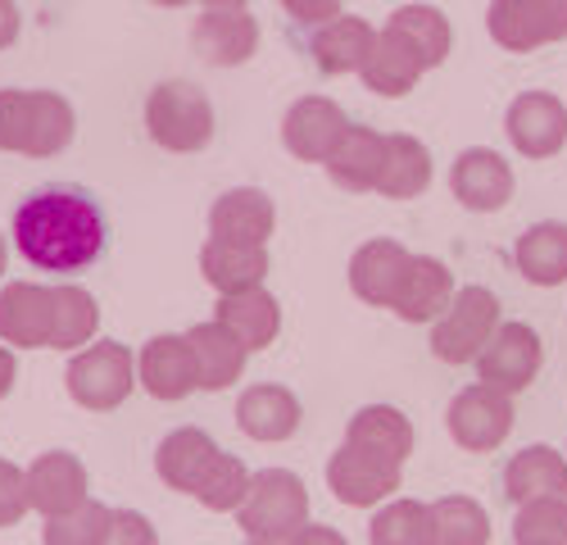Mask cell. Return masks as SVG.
Returning a JSON list of instances; mask_svg holds the SVG:
<instances>
[{
  "label": "cell",
  "mask_w": 567,
  "mask_h": 545,
  "mask_svg": "<svg viewBox=\"0 0 567 545\" xmlns=\"http://www.w3.org/2000/svg\"><path fill=\"white\" fill-rule=\"evenodd\" d=\"M14 246L41 272H82L105 250V218L82 192L45 187L14 209Z\"/></svg>",
  "instance_id": "obj_1"
},
{
  "label": "cell",
  "mask_w": 567,
  "mask_h": 545,
  "mask_svg": "<svg viewBox=\"0 0 567 545\" xmlns=\"http://www.w3.org/2000/svg\"><path fill=\"white\" fill-rule=\"evenodd\" d=\"M73 105L60 91H0V151L51 160L73 142Z\"/></svg>",
  "instance_id": "obj_2"
},
{
  "label": "cell",
  "mask_w": 567,
  "mask_h": 545,
  "mask_svg": "<svg viewBox=\"0 0 567 545\" xmlns=\"http://www.w3.org/2000/svg\"><path fill=\"white\" fill-rule=\"evenodd\" d=\"M146 132L173 155H196L214 142V105L196 82H159L146 101Z\"/></svg>",
  "instance_id": "obj_3"
},
{
  "label": "cell",
  "mask_w": 567,
  "mask_h": 545,
  "mask_svg": "<svg viewBox=\"0 0 567 545\" xmlns=\"http://www.w3.org/2000/svg\"><path fill=\"white\" fill-rule=\"evenodd\" d=\"M236 518H241V532L250 541L287 545L309 523V491L291 469H264L250 477V495L236 510Z\"/></svg>",
  "instance_id": "obj_4"
},
{
  "label": "cell",
  "mask_w": 567,
  "mask_h": 545,
  "mask_svg": "<svg viewBox=\"0 0 567 545\" xmlns=\"http://www.w3.org/2000/svg\"><path fill=\"white\" fill-rule=\"evenodd\" d=\"M64 387L69 395L91 409V414H110L118 409L136 382V363H132V350L123 341H96V346H82L73 359H69V373H64Z\"/></svg>",
  "instance_id": "obj_5"
},
{
  "label": "cell",
  "mask_w": 567,
  "mask_h": 545,
  "mask_svg": "<svg viewBox=\"0 0 567 545\" xmlns=\"http://www.w3.org/2000/svg\"><path fill=\"white\" fill-rule=\"evenodd\" d=\"M499 328V300L491 287H458L450 309L432 323V354L441 363H477Z\"/></svg>",
  "instance_id": "obj_6"
},
{
  "label": "cell",
  "mask_w": 567,
  "mask_h": 545,
  "mask_svg": "<svg viewBox=\"0 0 567 545\" xmlns=\"http://www.w3.org/2000/svg\"><path fill=\"white\" fill-rule=\"evenodd\" d=\"M445 428H450V441L467 454H491L508 441L513 432V395L486 387V382H472L463 387L450 409H445Z\"/></svg>",
  "instance_id": "obj_7"
},
{
  "label": "cell",
  "mask_w": 567,
  "mask_h": 545,
  "mask_svg": "<svg viewBox=\"0 0 567 545\" xmlns=\"http://www.w3.org/2000/svg\"><path fill=\"white\" fill-rule=\"evenodd\" d=\"M540 363H545V346L532 323H499L486 350L477 354V382L504 395H523L540 378Z\"/></svg>",
  "instance_id": "obj_8"
},
{
  "label": "cell",
  "mask_w": 567,
  "mask_h": 545,
  "mask_svg": "<svg viewBox=\"0 0 567 545\" xmlns=\"http://www.w3.org/2000/svg\"><path fill=\"white\" fill-rule=\"evenodd\" d=\"M486 32L517 55L567 41V0H491Z\"/></svg>",
  "instance_id": "obj_9"
},
{
  "label": "cell",
  "mask_w": 567,
  "mask_h": 545,
  "mask_svg": "<svg viewBox=\"0 0 567 545\" xmlns=\"http://www.w3.org/2000/svg\"><path fill=\"white\" fill-rule=\"evenodd\" d=\"M400 469L404 464H391L382 454H368L341 441V450L327 460V486L350 510H377L400 491Z\"/></svg>",
  "instance_id": "obj_10"
},
{
  "label": "cell",
  "mask_w": 567,
  "mask_h": 545,
  "mask_svg": "<svg viewBox=\"0 0 567 545\" xmlns=\"http://www.w3.org/2000/svg\"><path fill=\"white\" fill-rule=\"evenodd\" d=\"M504 132L517 155L554 160L567 146V105L554 91H523L504 114Z\"/></svg>",
  "instance_id": "obj_11"
},
{
  "label": "cell",
  "mask_w": 567,
  "mask_h": 545,
  "mask_svg": "<svg viewBox=\"0 0 567 545\" xmlns=\"http://www.w3.org/2000/svg\"><path fill=\"white\" fill-rule=\"evenodd\" d=\"M136 382L146 387L155 400H186L200 391V369H196V350L186 332H159L141 346L136 354Z\"/></svg>",
  "instance_id": "obj_12"
},
{
  "label": "cell",
  "mask_w": 567,
  "mask_h": 545,
  "mask_svg": "<svg viewBox=\"0 0 567 545\" xmlns=\"http://www.w3.org/2000/svg\"><path fill=\"white\" fill-rule=\"evenodd\" d=\"M513 168H508V160L499 155V151H491V146H467V151H458L454 155V164H450V192H454V200L463 205V209H472V214H495V209H504L508 200H513Z\"/></svg>",
  "instance_id": "obj_13"
},
{
  "label": "cell",
  "mask_w": 567,
  "mask_h": 545,
  "mask_svg": "<svg viewBox=\"0 0 567 545\" xmlns=\"http://www.w3.org/2000/svg\"><path fill=\"white\" fill-rule=\"evenodd\" d=\"M346 127L350 119L332 96H300L287 110V119H281V142L305 164H327V155L337 151Z\"/></svg>",
  "instance_id": "obj_14"
},
{
  "label": "cell",
  "mask_w": 567,
  "mask_h": 545,
  "mask_svg": "<svg viewBox=\"0 0 567 545\" xmlns=\"http://www.w3.org/2000/svg\"><path fill=\"white\" fill-rule=\"evenodd\" d=\"M28 500L41 518H60V514L78 510L82 500H91L86 464L69 450H45L41 460L28 464Z\"/></svg>",
  "instance_id": "obj_15"
},
{
  "label": "cell",
  "mask_w": 567,
  "mask_h": 545,
  "mask_svg": "<svg viewBox=\"0 0 567 545\" xmlns=\"http://www.w3.org/2000/svg\"><path fill=\"white\" fill-rule=\"evenodd\" d=\"M196 55L214 69H236L255 60L259 51V23L250 10H205L192 28Z\"/></svg>",
  "instance_id": "obj_16"
},
{
  "label": "cell",
  "mask_w": 567,
  "mask_h": 545,
  "mask_svg": "<svg viewBox=\"0 0 567 545\" xmlns=\"http://www.w3.org/2000/svg\"><path fill=\"white\" fill-rule=\"evenodd\" d=\"M454 300V278L436 255H409V268L391 296V313L404 323H436Z\"/></svg>",
  "instance_id": "obj_17"
},
{
  "label": "cell",
  "mask_w": 567,
  "mask_h": 545,
  "mask_svg": "<svg viewBox=\"0 0 567 545\" xmlns=\"http://www.w3.org/2000/svg\"><path fill=\"white\" fill-rule=\"evenodd\" d=\"M51 309H55L51 287L10 282L0 291V341L19 350H51Z\"/></svg>",
  "instance_id": "obj_18"
},
{
  "label": "cell",
  "mask_w": 567,
  "mask_h": 545,
  "mask_svg": "<svg viewBox=\"0 0 567 545\" xmlns=\"http://www.w3.org/2000/svg\"><path fill=\"white\" fill-rule=\"evenodd\" d=\"M300 400L291 387H277V382H255L241 391L236 400V428H241L250 441H291L300 428Z\"/></svg>",
  "instance_id": "obj_19"
},
{
  "label": "cell",
  "mask_w": 567,
  "mask_h": 545,
  "mask_svg": "<svg viewBox=\"0 0 567 545\" xmlns=\"http://www.w3.org/2000/svg\"><path fill=\"white\" fill-rule=\"evenodd\" d=\"M382 164H386V136L377 127H363V123H350L346 136L337 142V151L327 155V177L337 182L341 192L350 196H363V192H377V177H382Z\"/></svg>",
  "instance_id": "obj_20"
},
{
  "label": "cell",
  "mask_w": 567,
  "mask_h": 545,
  "mask_svg": "<svg viewBox=\"0 0 567 545\" xmlns=\"http://www.w3.org/2000/svg\"><path fill=\"white\" fill-rule=\"evenodd\" d=\"M372 41H377V28L359 14H337L332 23H322L309 32V55L318 64V73L327 78H346V73H359L363 60L372 55Z\"/></svg>",
  "instance_id": "obj_21"
},
{
  "label": "cell",
  "mask_w": 567,
  "mask_h": 545,
  "mask_svg": "<svg viewBox=\"0 0 567 545\" xmlns=\"http://www.w3.org/2000/svg\"><path fill=\"white\" fill-rule=\"evenodd\" d=\"M272 227H277V209H272L268 192H259V187H231L209 209V237L268 246Z\"/></svg>",
  "instance_id": "obj_22"
},
{
  "label": "cell",
  "mask_w": 567,
  "mask_h": 545,
  "mask_svg": "<svg viewBox=\"0 0 567 545\" xmlns=\"http://www.w3.org/2000/svg\"><path fill=\"white\" fill-rule=\"evenodd\" d=\"M409 268V250L391 237H372L363 241L354 255H350V291L363 300V305H377V309H391V296Z\"/></svg>",
  "instance_id": "obj_23"
},
{
  "label": "cell",
  "mask_w": 567,
  "mask_h": 545,
  "mask_svg": "<svg viewBox=\"0 0 567 545\" xmlns=\"http://www.w3.org/2000/svg\"><path fill=\"white\" fill-rule=\"evenodd\" d=\"M214 318L231 332V337H241L246 350H264L277 341L281 332V305L272 291L264 287H246V291H227L218 296L214 305Z\"/></svg>",
  "instance_id": "obj_24"
},
{
  "label": "cell",
  "mask_w": 567,
  "mask_h": 545,
  "mask_svg": "<svg viewBox=\"0 0 567 545\" xmlns=\"http://www.w3.org/2000/svg\"><path fill=\"white\" fill-rule=\"evenodd\" d=\"M200 272H205V282L218 296L246 291V287H264V278H268V246L205 237V246H200Z\"/></svg>",
  "instance_id": "obj_25"
},
{
  "label": "cell",
  "mask_w": 567,
  "mask_h": 545,
  "mask_svg": "<svg viewBox=\"0 0 567 545\" xmlns=\"http://www.w3.org/2000/svg\"><path fill=\"white\" fill-rule=\"evenodd\" d=\"M422 73H427V69H422L417 51H413V45H409L395 28H382V32H377L372 55H368V60H363V69H359L363 86H368V91H377V96H386V101L409 96Z\"/></svg>",
  "instance_id": "obj_26"
},
{
  "label": "cell",
  "mask_w": 567,
  "mask_h": 545,
  "mask_svg": "<svg viewBox=\"0 0 567 545\" xmlns=\"http://www.w3.org/2000/svg\"><path fill=\"white\" fill-rule=\"evenodd\" d=\"M214 460H218V445H214L209 432H200V428H177V432H168V436L159 441V450H155V473H159V482H164L168 491L196 495V486H200V477H205V469H209Z\"/></svg>",
  "instance_id": "obj_27"
},
{
  "label": "cell",
  "mask_w": 567,
  "mask_h": 545,
  "mask_svg": "<svg viewBox=\"0 0 567 545\" xmlns=\"http://www.w3.org/2000/svg\"><path fill=\"white\" fill-rule=\"evenodd\" d=\"M513 264L532 287H563L567 282V223L558 218L532 223L513 246Z\"/></svg>",
  "instance_id": "obj_28"
},
{
  "label": "cell",
  "mask_w": 567,
  "mask_h": 545,
  "mask_svg": "<svg viewBox=\"0 0 567 545\" xmlns=\"http://www.w3.org/2000/svg\"><path fill=\"white\" fill-rule=\"evenodd\" d=\"M504 495L513 500V505H527V500H545V495L567 500V460L554 445L517 450L508 460V469H504Z\"/></svg>",
  "instance_id": "obj_29"
},
{
  "label": "cell",
  "mask_w": 567,
  "mask_h": 545,
  "mask_svg": "<svg viewBox=\"0 0 567 545\" xmlns=\"http://www.w3.org/2000/svg\"><path fill=\"white\" fill-rule=\"evenodd\" d=\"M192 350H196V369H200V391H227L231 382H241L250 350L241 346V337H231L218 318L214 323H196L192 332Z\"/></svg>",
  "instance_id": "obj_30"
},
{
  "label": "cell",
  "mask_w": 567,
  "mask_h": 545,
  "mask_svg": "<svg viewBox=\"0 0 567 545\" xmlns=\"http://www.w3.org/2000/svg\"><path fill=\"white\" fill-rule=\"evenodd\" d=\"M346 445H359L368 454H382L391 464H404L413 454V423L395 404H363L346 428Z\"/></svg>",
  "instance_id": "obj_31"
},
{
  "label": "cell",
  "mask_w": 567,
  "mask_h": 545,
  "mask_svg": "<svg viewBox=\"0 0 567 545\" xmlns=\"http://www.w3.org/2000/svg\"><path fill=\"white\" fill-rule=\"evenodd\" d=\"M432 187V151L409 132L386 136V164L377 177V196L386 200H413Z\"/></svg>",
  "instance_id": "obj_32"
},
{
  "label": "cell",
  "mask_w": 567,
  "mask_h": 545,
  "mask_svg": "<svg viewBox=\"0 0 567 545\" xmlns=\"http://www.w3.org/2000/svg\"><path fill=\"white\" fill-rule=\"evenodd\" d=\"M55 296V309H51V350H78V346H91L101 328V305L86 287H51Z\"/></svg>",
  "instance_id": "obj_33"
},
{
  "label": "cell",
  "mask_w": 567,
  "mask_h": 545,
  "mask_svg": "<svg viewBox=\"0 0 567 545\" xmlns=\"http://www.w3.org/2000/svg\"><path fill=\"white\" fill-rule=\"evenodd\" d=\"M432 545H491V514L472 495L432 500Z\"/></svg>",
  "instance_id": "obj_34"
},
{
  "label": "cell",
  "mask_w": 567,
  "mask_h": 545,
  "mask_svg": "<svg viewBox=\"0 0 567 545\" xmlns=\"http://www.w3.org/2000/svg\"><path fill=\"white\" fill-rule=\"evenodd\" d=\"M386 28H395V32L413 45L417 60H422V69H441V64H445L454 37H450V19H445L436 6H400Z\"/></svg>",
  "instance_id": "obj_35"
},
{
  "label": "cell",
  "mask_w": 567,
  "mask_h": 545,
  "mask_svg": "<svg viewBox=\"0 0 567 545\" xmlns=\"http://www.w3.org/2000/svg\"><path fill=\"white\" fill-rule=\"evenodd\" d=\"M372 545H432V505L422 500H386L368 523Z\"/></svg>",
  "instance_id": "obj_36"
},
{
  "label": "cell",
  "mask_w": 567,
  "mask_h": 545,
  "mask_svg": "<svg viewBox=\"0 0 567 545\" xmlns=\"http://www.w3.org/2000/svg\"><path fill=\"white\" fill-rule=\"evenodd\" d=\"M250 469L236 460V454H223L218 450V460L205 469V477H200V486H196V500L205 510H214V514H236L246 505V495H250Z\"/></svg>",
  "instance_id": "obj_37"
},
{
  "label": "cell",
  "mask_w": 567,
  "mask_h": 545,
  "mask_svg": "<svg viewBox=\"0 0 567 545\" xmlns=\"http://www.w3.org/2000/svg\"><path fill=\"white\" fill-rule=\"evenodd\" d=\"M110 527H114V510L101 505V500H82L78 510H69L60 518H45L41 545H105Z\"/></svg>",
  "instance_id": "obj_38"
},
{
  "label": "cell",
  "mask_w": 567,
  "mask_h": 545,
  "mask_svg": "<svg viewBox=\"0 0 567 545\" xmlns=\"http://www.w3.org/2000/svg\"><path fill=\"white\" fill-rule=\"evenodd\" d=\"M513 541L567 545V500L563 495H545V500H527V505H517Z\"/></svg>",
  "instance_id": "obj_39"
},
{
  "label": "cell",
  "mask_w": 567,
  "mask_h": 545,
  "mask_svg": "<svg viewBox=\"0 0 567 545\" xmlns=\"http://www.w3.org/2000/svg\"><path fill=\"white\" fill-rule=\"evenodd\" d=\"M32 510L28 500V473L10 460H0V527H14Z\"/></svg>",
  "instance_id": "obj_40"
},
{
  "label": "cell",
  "mask_w": 567,
  "mask_h": 545,
  "mask_svg": "<svg viewBox=\"0 0 567 545\" xmlns=\"http://www.w3.org/2000/svg\"><path fill=\"white\" fill-rule=\"evenodd\" d=\"M105 545H159V532H155V523L146 514L114 510V527H110Z\"/></svg>",
  "instance_id": "obj_41"
},
{
  "label": "cell",
  "mask_w": 567,
  "mask_h": 545,
  "mask_svg": "<svg viewBox=\"0 0 567 545\" xmlns=\"http://www.w3.org/2000/svg\"><path fill=\"white\" fill-rule=\"evenodd\" d=\"M281 10H287L300 28H322L341 14V0H281Z\"/></svg>",
  "instance_id": "obj_42"
},
{
  "label": "cell",
  "mask_w": 567,
  "mask_h": 545,
  "mask_svg": "<svg viewBox=\"0 0 567 545\" xmlns=\"http://www.w3.org/2000/svg\"><path fill=\"white\" fill-rule=\"evenodd\" d=\"M287 545H350L337 527H327V523H305Z\"/></svg>",
  "instance_id": "obj_43"
},
{
  "label": "cell",
  "mask_w": 567,
  "mask_h": 545,
  "mask_svg": "<svg viewBox=\"0 0 567 545\" xmlns=\"http://www.w3.org/2000/svg\"><path fill=\"white\" fill-rule=\"evenodd\" d=\"M14 37H19V6L14 0H0V51L14 45Z\"/></svg>",
  "instance_id": "obj_44"
},
{
  "label": "cell",
  "mask_w": 567,
  "mask_h": 545,
  "mask_svg": "<svg viewBox=\"0 0 567 545\" xmlns=\"http://www.w3.org/2000/svg\"><path fill=\"white\" fill-rule=\"evenodd\" d=\"M10 387H14V354L0 346V400L10 395Z\"/></svg>",
  "instance_id": "obj_45"
},
{
  "label": "cell",
  "mask_w": 567,
  "mask_h": 545,
  "mask_svg": "<svg viewBox=\"0 0 567 545\" xmlns=\"http://www.w3.org/2000/svg\"><path fill=\"white\" fill-rule=\"evenodd\" d=\"M200 6H205V10H246L250 0H200Z\"/></svg>",
  "instance_id": "obj_46"
},
{
  "label": "cell",
  "mask_w": 567,
  "mask_h": 545,
  "mask_svg": "<svg viewBox=\"0 0 567 545\" xmlns=\"http://www.w3.org/2000/svg\"><path fill=\"white\" fill-rule=\"evenodd\" d=\"M151 6H164V10H182V6H196V0H151Z\"/></svg>",
  "instance_id": "obj_47"
},
{
  "label": "cell",
  "mask_w": 567,
  "mask_h": 545,
  "mask_svg": "<svg viewBox=\"0 0 567 545\" xmlns=\"http://www.w3.org/2000/svg\"><path fill=\"white\" fill-rule=\"evenodd\" d=\"M0 272H6V237H0Z\"/></svg>",
  "instance_id": "obj_48"
},
{
  "label": "cell",
  "mask_w": 567,
  "mask_h": 545,
  "mask_svg": "<svg viewBox=\"0 0 567 545\" xmlns=\"http://www.w3.org/2000/svg\"><path fill=\"white\" fill-rule=\"evenodd\" d=\"M513 545H545V541H513Z\"/></svg>",
  "instance_id": "obj_49"
},
{
  "label": "cell",
  "mask_w": 567,
  "mask_h": 545,
  "mask_svg": "<svg viewBox=\"0 0 567 545\" xmlns=\"http://www.w3.org/2000/svg\"><path fill=\"white\" fill-rule=\"evenodd\" d=\"M246 545H268V541H246Z\"/></svg>",
  "instance_id": "obj_50"
}]
</instances>
